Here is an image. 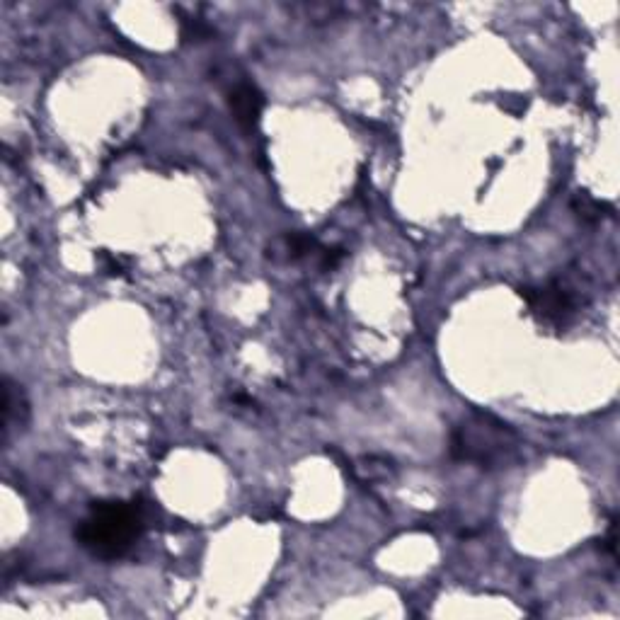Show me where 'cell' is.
<instances>
[{
	"instance_id": "obj_4",
	"label": "cell",
	"mask_w": 620,
	"mask_h": 620,
	"mask_svg": "<svg viewBox=\"0 0 620 620\" xmlns=\"http://www.w3.org/2000/svg\"><path fill=\"white\" fill-rule=\"evenodd\" d=\"M228 105H231L235 122L243 126L245 131L257 129V124H260V117H262L264 100H262V93L255 88V85H250V83L235 85V88L231 90V95H228Z\"/></svg>"
},
{
	"instance_id": "obj_2",
	"label": "cell",
	"mask_w": 620,
	"mask_h": 620,
	"mask_svg": "<svg viewBox=\"0 0 620 620\" xmlns=\"http://www.w3.org/2000/svg\"><path fill=\"white\" fill-rule=\"evenodd\" d=\"M519 436L509 424L492 415H482V412H473L465 417L456 427L451 436V453L458 461L495 465L507 461L512 456Z\"/></svg>"
},
{
	"instance_id": "obj_6",
	"label": "cell",
	"mask_w": 620,
	"mask_h": 620,
	"mask_svg": "<svg viewBox=\"0 0 620 620\" xmlns=\"http://www.w3.org/2000/svg\"><path fill=\"white\" fill-rule=\"evenodd\" d=\"M574 209L579 211V216L591 218V221H599V218L604 216V214H601V211H604V204L596 202V199L587 197V194H579L577 202H574Z\"/></svg>"
},
{
	"instance_id": "obj_5",
	"label": "cell",
	"mask_w": 620,
	"mask_h": 620,
	"mask_svg": "<svg viewBox=\"0 0 620 620\" xmlns=\"http://www.w3.org/2000/svg\"><path fill=\"white\" fill-rule=\"evenodd\" d=\"M27 412H30V407H27V400L25 395H22V390L13 386L10 383V378H5V398H3V432L5 436H8L10 432V424H13V419H17L20 424H25L27 419Z\"/></svg>"
},
{
	"instance_id": "obj_1",
	"label": "cell",
	"mask_w": 620,
	"mask_h": 620,
	"mask_svg": "<svg viewBox=\"0 0 620 620\" xmlns=\"http://www.w3.org/2000/svg\"><path fill=\"white\" fill-rule=\"evenodd\" d=\"M143 533V516L134 504L97 502L76 528V541L102 560L124 558Z\"/></svg>"
},
{
	"instance_id": "obj_3",
	"label": "cell",
	"mask_w": 620,
	"mask_h": 620,
	"mask_svg": "<svg viewBox=\"0 0 620 620\" xmlns=\"http://www.w3.org/2000/svg\"><path fill=\"white\" fill-rule=\"evenodd\" d=\"M521 296L533 313L550 325H565L579 306L577 294L565 281H550L543 289H521Z\"/></svg>"
},
{
	"instance_id": "obj_7",
	"label": "cell",
	"mask_w": 620,
	"mask_h": 620,
	"mask_svg": "<svg viewBox=\"0 0 620 620\" xmlns=\"http://www.w3.org/2000/svg\"><path fill=\"white\" fill-rule=\"evenodd\" d=\"M100 262H102V267H105V272H107V274H112V277H122V274H124L122 262H119L114 255H107V252H100Z\"/></svg>"
}]
</instances>
